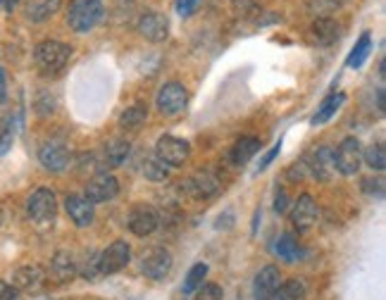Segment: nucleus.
Instances as JSON below:
<instances>
[{"instance_id":"obj_29","label":"nucleus","mask_w":386,"mask_h":300,"mask_svg":"<svg viewBox=\"0 0 386 300\" xmlns=\"http://www.w3.org/2000/svg\"><path fill=\"white\" fill-rule=\"evenodd\" d=\"M305 284L300 279H289V282H281L277 296L272 300H305Z\"/></svg>"},{"instance_id":"obj_20","label":"nucleus","mask_w":386,"mask_h":300,"mask_svg":"<svg viewBox=\"0 0 386 300\" xmlns=\"http://www.w3.org/2000/svg\"><path fill=\"white\" fill-rule=\"evenodd\" d=\"M310 38L317 45H331L341 38V24L334 17H317L310 24Z\"/></svg>"},{"instance_id":"obj_23","label":"nucleus","mask_w":386,"mask_h":300,"mask_svg":"<svg viewBox=\"0 0 386 300\" xmlns=\"http://www.w3.org/2000/svg\"><path fill=\"white\" fill-rule=\"evenodd\" d=\"M346 103V93H331V96H327L322 103H319V108H317V112L312 115V120L310 124L312 127H319V124H324V122H329L334 115L341 110V105Z\"/></svg>"},{"instance_id":"obj_45","label":"nucleus","mask_w":386,"mask_h":300,"mask_svg":"<svg viewBox=\"0 0 386 300\" xmlns=\"http://www.w3.org/2000/svg\"><path fill=\"white\" fill-rule=\"evenodd\" d=\"M0 3H3V0H0Z\"/></svg>"},{"instance_id":"obj_9","label":"nucleus","mask_w":386,"mask_h":300,"mask_svg":"<svg viewBox=\"0 0 386 300\" xmlns=\"http://www.w3.org/2000/svg\"><path fill=\"white\" fill-rule=\"evenodd\" d=\"M136 31L146 38L148 43H162L169 36V19L158 10H146L136 22Z\"/></svg>"},{"instance_id":"obj_14","label":"nucleus","mask_w":386,"mask_h":300,"mask_svg":"<svg viewBox=\"0 0 386 300\" xmlns=\"http://www.w3.org/2000/svg\"><path fill=\"white\" fill-rule=\"evenodd\" d=\"M117 193H120V181L108 172H98L86 184V188H84V195H86L93 205L108 203V200H113Z\"/></svg>"},{"instance_id":"obj_18","label":"nucleus","mask_w":386,"mask_h":300,"mask_svg":"<svg viewBox=\"0 0 386 300\" xmlns=\"http://www.w3.org/2000/svg\"><path fill=\"white\" fill-rule=\"evenodd\" d=\"M307 172L317 181H331V177L336 174V167H334V150L329 146H319L315 153H312L310 162H307Z\"/></svg>"},{"instance_id":"obj_8","label":"nucleus","mask_w":386,"mask_h":300,"mask_svg":"<svg viewBox=\"0 0 386 300\" xmlns=\"http://www.w3.org/2000/svg\"><path fill=\"white\" fill-rule=\"evenodd\" d=\"M45 284H48V274L38 265H24L12 274V286L17 293H27V296H38Z\"/></svg>"},{"instance_id":"obj_16","label":"nucleus","mask_w":386,"mask_h":300,"mask_svg":"<svg viewBox=\"0 0 386 300\" xmlns=\"http://www.w3.org/2000/svg\"><path fill=\"white\" fill-rule=\"evenodd\" d=\"M64 212H67V217L74 221L76 226H81V229L84 226H91L96 219V205L81 193H69L67 198H64Z\"/></svg>"},{"instance_id":"obj_4","label":"nucleus","mask_w":386,"mask_h":300,"mask_svg":"<svg viewBox=\"0 0 386 300\" xmlns=\"http://www.w3.org/2000/svg\"><path fill=\"white\" fill-rule=\"evenodd\" d=\"M27 214L34 224H50L57 214V198L50 188H36L27 198Z\"/></svg>"},{"instance_id":"obj_5","label":"nucleus","mask_w":386,"mask_h":300,"mask_svg":"<svg viewBox=\"0 0 386 300\" xmlns=\"http://www.w3.org/2000/svg\"><path fill=\"white\" fill-rule=\"evenodd\" d=\"M220 188H222V181L217 174L210 172V169H200V172H195L193 177L181 181V191L195 200H210L220 193Z\"/></svg>"},{"instance_id":"obj_32","label":"nucleus","mask_w":386,"mask_h":300,"mask_svg":"<svg viewBox=\"0 0 386 300\" xmlns=\"http://www.w3.org/2000/svg\"><path fill=\"white\" fill-rule=\"evenodd\" d=\"M205 277H208V265L205 262H195L191 270H188L186 279H184V293L198 291L203 286V282H205Z\"/></svg>"},{"instance_id":"obj_6","label":"nucleus","mask_w":386,"mask_h":300,"mask_svg":"<svg viewBox=\"0 0 386 300\" xmlns=\"http://www.w3.org/2000/svg\"><path fill=\"white\" fill-rule=\"evenodd\" d=\"M155 105L165 117H176L179 112H184V108L188 105V91L184 83L179 81H167L165 86L158 91L155 98Z\"/></svg>"},{"instance_id":"obj_39","label":"nucleus","mask_w":386,"mask_h":300,"mask_svg":"<svg viewBox=\"0 0 386 300\" xmlns=\"http://www.w3.org/2000/svg\"><path fill=\"white\" fill-rule=\"evenodd\" d=\"M17 298H19V293L15 291V286L0 279V300H17Z\"/></svg>"},{"instance_id":"obj_13","label":"nucleus","mask_w":386,"mask_h":300,"mask_svg":"<svg viewBox=\"0 0 386 300\" xmlns=\"http://www.w3.org/2000/svg\"><path fill=\"white\" fill-rule=\"evenodd\" d=\"M69 160H72L69 148L64 146L62 141H48L38 150V162L53 174L64 172V169L69 167Z\"/></svg>"},{"instance_id":"obj_12","label":"nucleus","mask_w":386,"mask_h":300,"mask_svg":"<svg viewBox=\"0 0 386 300\" xmlns=\"http://www.w3.org/2000/svg\"><path fill=\"white\" fill-rule=\"evenodd\" d=\"M317 217H319V207L315 203V198L310 193L298 195V200L291 205V224L298 231H310L317 224Z\"/></svg>"},{"instance_id":"obj_2","label":"nucleus","mask_w":386,"mask_h":300,"mask_svg":"<svg viewBox=\"0 0 386 300\" xmlns=\"http://www.w3.org/2000/svg\"><path fill=\"white\" fill-rule=\"evenodd\" d=\"M72 48L62 41H41L34 48V62L43 74H57L69 62Z\"/></svg>"},{"instance_id":"obj_27","label":"nucleus","mask_w":386,"mask_h":300,"mask_svg":"<svg viewBox=\"0 0 386 300\" xmlns=\"http://www.w3.org/2000/svg\"><path fill=\"white\" fill-rule=\"evenodd\" d=\"M129 150H132V143L124 139H115L106 146V160L110 167H120L124 160L129 158Z\"/></svg>"},{"instance_id":"obj_41","label":"nucleus","mask_w":386,"mask_h":300,"mask_svg":"<svg viewBox=\"0 0 386 300\" xmlns=\"http://www.w3.org/2000/svg\"><path fill=\"white\" fill-rule=\"evenodd\" d=\"M286 207H289V195H286V191H277V195H274V212H286Z\"/></svg>"},{"instance_id":"obj_31","label":"nucleus","mask_w":386,"mask_h":300,"mask_svg":"<svg viewBox=\"0 0 386 300\" xmlns=\"http://www.w3.org/2000/svg\"><path fill=\"white\" fill-rule=\"evenodd\" d=\"M143 177L150 181H165L169 177V167L153 155V158L143 160Z\"/></svg>"},{"instance_id":"obj_7","label":"nucleus","mask_w":386,"mask_h":300,"mask_svg":"<svg viewBox=\"0 0 386 300\" xmlns=\"http://www.w3.org/2000/svg\"><path fill=\"white\" fill-rule=\"evenodd\" d=\"M188 155H191V146L179 136L165 134L155 143V158L165 162L167 167H181L188 160Z\"/></svg>"},{"instance_id":"obj_40","label":"nucleus","mask_w":386,"mask_h":300,"mask_svg":"<svg viewBox=\"0 0 386 300\" xmlns=\"http://www.w3.org/2000/svg\"><path fill=\"white\" fill-rule=\"evenodd\" d=\"M195 8H198V0H179V5H176L181 17H191Z\"/></svg>"},{"instance_id":"obj_43","label":"nucleus","mask_w":386,"mask_h":300,"mask_svg":"<svg viewBox=\"0 0 386 300\" xmlns=\"http://www.w3.org/2000/svg\"><path fill=\"white\" fill-rule=\"evenodd\" d=\"M5 98V71L0 67V100Z\"/></svg>"},{"instance_id":"obj_25","label":"nucleus","mask_w":386,"mask_h":300,"mask_svg":"<svg viewBox=\"0 0 386 300\" xmlns=\"http://www.w3.org/2000/svg\"><path fill=\"white\" fill-rule=\"evenodd\" d=\"M101 274V253L98 250H84L79 262H76V277L86 279V282H93V279Z\"/></svg>"},{"instance_id":"obj_35","label":"nucleus","mask_w":386,"mask_h":300,"mask_svg":"<svg viewBox=\"0 0 386 300\" xmlns=\"http://www.w3.org/2000/svg\"><path fill=\"white\" fill-rule=\"evenodd\" d=\"M281 146H284V139H279L277 143H274V146L267 150V153L263 155V158H260V165H258V172H265L267 167L272 165L274 162V158H277V155L281 153Z\"/></svg>"},{"instance_id":"obj_19","label":"nucleus","mask_w":386,"mask_h":300,"mask_svg":"<svg viewBox=\"0 0 386 300\" xmlns=\"http://www.w3.org/2000/svg\"><path fill=\"white\" fill-rule=\"evenodd\" d=\"M48 274L57 284H69L72 279L76 277V258L72 255L69 250H57L55 255L50 258Z\"/></svg>"},{"instance_id":"obj_38","label":"nucleus","mask_w":386,"mask_h":300,"mask_svg":"<svg viewBox=\"0 0 386 300\" xmlns=\"http://www.w3.org/2000/svg\"><path fill=\"white\" fill-rule=\"evenodd\" d=\"M15 132H17V129L8 127L3 134H0V155H5L12 148V141H15Z\"/></svg>"},{"instance_id":"obj_44","label":"nucleus","mask_w":386,"mask_h":300,"mask_svg":"<svg viewBox=\"0 0 386 300\" xmlns=\"http://www.w3.org/2000/svg\"><path fill=\"white\" fill-rule=\"evenodd\" d=\"M19 3V0H5V8L8 10H15V5Z\"/></svg>"},{"instance_id":"obj_24","label":"nucleus","mask_w":386,"mask_h":300,"mask_svg":"<svg viewBox=\"0 0 386 300\" xmlns=\"http://www.w3.org/2000/svg\"><path fill=\"white\" fill-rule=\"evenodd\" d=\"M274 253H277L284 262H291V265L298 262V260L305 255L303 246L298 243V238L293 236V233H284V236H279L277 246H274Z\"/></svg>"},{"instance_id":"obj_21","label":"nucleus","mask_w":386,"mask_h":300,"mask_svg":"<svg viewBox=\"0 0 386 300\" xmlns=\"http://www.w3.org/2000/svg\"><path fill=\"white\" fill-rule=\"evenodd\" d=\"M258 153H260V139H255V136H241L232 146V150H229V160H232L234 167H244Z\"/></svg>"},{"instance_id":"obj_34","label":"nucleus","mask_w":386,"mask_h":300,"mask_svg":"<svg viewBox=\"0 0 386 300\" xmlns=\"http://www.w3.org/2000/svg\"><path fill=\"white\" fill-rule=\"evenodd\" d=\"M195 300H222V289L217 284H203L195 293Z\"/></svg>"},{"instance_id":"obj_17","label":"nucleus","mask_w":386,"mask_h":300,"mask_svg":"<svg viewBox=\"0 0 386 300\" xmlns=\"http://www.w3.org/2000/svg\"><path fill=\"white\" fill-rule=\"evenodd\" d=\"M279 286H281L279 267L277 265H267L258 272V277H255L253 296H255V300H272L274 296H277Z\"/></svg>"},{"instance_id":"obj_10","label":"nucleus","mask_w":386,"mask_h":300,"mask_svg":"<svg viewBox=\"0 0 386 300\" xmlns=\"http://www.w3.org/2000/svg\"><path fill=\"white\" fill-rule=\"evenodd\" d=\"M127 226H129V231H132L134 236L146 238L160 226V214H158L155 207L139 203V205H134L132 210H129Z\"/></svg>"},{"instance_id":"obj_28","label":"nucleus","mask_w":386,"mask_h":300,"mask_svg":"<svg viewBox=\"0 0 386 300\" xmlns=\"http://www.w3.org/2000/svg\"><path fill=\"white\" fill-rule=\"evenodd\" d=\"M146 117H148V108L141 105V103H136V105L127 108L120 115V127L122 129H139L141 124L146 122Z\"/></svg>"},{"instance_id":"obj_36","label":"nucleus","mask_w":386,"mask_h":300,"mask_svg":"<svg viewBox=\"0 0 386 300\" xmlns=\"http://www.w3.org/2000/svg\"><path fill=\"white\" fill-rule=\"evenodd\" d=\"M307 160H298V162H293V165L289 167V172H286V177H289L291 181H300V179H305L307 177Z\"/></svg>"},{"instance_id":"obj_3","label":"nucleus","mask_w":386,"mask_h":300,"mask_svg":"<svg viewBox=\"0 0 386 300\" xmlns=\"http://www.w3.org/2000/svg\"><path fill=\"white\" fill-rule=\"evenodd\" d=\"M363 165V146L356 136H346V139L334 148V167L344 177H353Z\"/></svg>"},{"instance_id":"obj_15","label":"nucleus","mask_w":386,"mask_h":300,"mask_svg":"<svg viewBox=\"0 0 386 300\" xmlns=\"http://www.w3.org/2000/svg\"><path fill=\"white\" fill-rule=\"evenodd\" d=\"M132 260V248H129L127 241H115L110 243L106 250L101 253V274H117L122 272L124 267Z\"/></svg>"},{"instance_id":"obj_1","label":"nucleus","mask_w":386,"mask_h":300,"mask_svg":"<svg viewBox=\"0 0 386 300\" xmlns=\"http://www.w3.org/2000/svg\"><path fill=\"white\" fill-rule=\"evenodd\" d=\"M106 17V3L103 0H72L67 10V24L76 34H89Z\"/></svg>"},{"instance_id":"obj_37","label":"nucleus","mask_w":386,"mask_h":300,"mask_svg":"<svg viewBox=\"0 0 386 300\" xmlns=\"http://www.w3.org/2000/svg\"><path fill=\"white\" fill-rule=\"evenodd\" d=\"M363 191L365 193H377V198L384 195V181L382 179H363Z\"/></svg>"},{"instance_id":"obj_11","label":"nucleus","mask_w":386,"mask_h":300,"mask_svg":"<svg viewBox=\"0 0 386 300\" xmlns=\"http://www.w3.org/2000/svg\"><path fill=\"white\" fill-rule=\"evenodd\" d=\"M172 253L165 248H150L141 255V272L153 282H162L172 272Z\"/></svg>"},{"instance_id":"obj_26","label":"nucleus","mask_w":386,"mask_h":300,"mask_svg":"<svg viewBox=\"0 0 386 300\" xmlns=\"http://www.w3.org/2000/svg\"><path fill=\"white\" fill-rule=\"evenodd\" d=\"M370 53H372V34H370V31H365V34L356 41V45H353V50H351V55H348V60H346V64L353 67V69L363 67V64L368 62Z\"/></svg>"},{"instance_id":"obj_42","label":"nucleus","mask_w":386,"mask_h":300,"mask_svg":"<svg viewBox=\"0 0 386 300\" xmlns=\"http://www.w3.org/2000/svg\"><path fill=\"white\" fill-rule=\"evenodd\" d=\"M377 105H379V110H382V112L386 110V105H384V88L377 91Z\"/></svg>"},{"instance_id":"obj_22","label":"nucleus","mask_w":386,"mask_h":300,"mask_svg":"<svg viewBox=\"0 0 386 300\" xmlns=\"http://www.w3.org/2000/svg\"><path fill=\"white\" fill-rule=\"evenodd\" d=\"M62 8V0H27L24 3V17L31 24H41L50 19Z\"/></svg>"},{"instance_id":"obj_33","label":"nucleus","mask_w":386,"mask_h":300,"mask_svg":"<svg viewBox=\"0 0 386 300\" xmlns=\"http://www.w3.org/2000/svg\"><path fill=\"white\" fill-rule=\"evenodd\" d=\"M346 0H310V10H317V15H329V12L339 10Z\"/></svg>"},{"instance_id":"obj_30","label":"nucleus","mask_w":386,"mask_h":300,"mask_svg":"<svg viewBox=\"0 0 386 300\" xmlns=\"http://www.w3.org/2000/svg\"><path fill=\"white\" fill-rule=\"evenodd\" d=\"M363 160L368 162L372 172H384L386 169V150L382 143H372L370 148H363Z\"/></svg>"}]
</instances>
